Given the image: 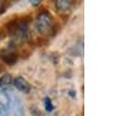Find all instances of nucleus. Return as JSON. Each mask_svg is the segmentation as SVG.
<instances>
[{
  "label": "nucleus",
  "mask_w": 129,
  "mask_h": 116,
  "mask_svg": "<svg viewBox=\"0 0 129 116\" xmlns=\"http://www.w3.org/2000/svg\"><path fill=\"white\" fill-rule=\"evenodd\" d=\"M52 25H53V18L48 11H42L38 15L36 19V29L41 35L47 36L51 35Z\"/></svg>",
  "instance_id": "nucleus-1"
},
{
  "label": "nucleus",
  "mask_w": 129,
  "mask_h": 116,
  "mask_svg": "<svg viewBox=\"0 0 129 116\" xmlns=\"http://www.w3.org/2000/svg\"><path fill=\"white\" fill-rule=\"evenodd\" d=\"M13 83L15 87L19 91L22 92V93H29L31 90V86L30 84L26 81V79L22 77H16L13 80Z\"/></svg>",
  "instance_id": "nucleus-2"
},
{
  "label": "nucleus",
  "mask_w": 129,
  "mask_h": 116,
  "mask_svg": "<svg viewBox=\"0 0 129 116\" xmlns=\"http://www.w3.org/2000/svg\"><path fill=\"white\" fill-rule=\"evenodd\" d=\"M76 0H55V7L57 11L66 12L75 5Z\"/></svg>",
  "instance_id": "nucleus-3"
},
{
  "label": "nucleus",
  "mask_w": 129,
  "mask_h": 116,
  "mask_svg": "<svg viewBox=\"0 0 129 116\" xmlns=\"http://www.w3.org/2000/svg\"><path fill=\"white\" fill-rule=\"evenodd\" d=\"M5 31L11 36H15V34L17 33L18 29H19V20L18 19H12L10 20L6 25H5Z\"/></svg>",
  "instance_id": "nucleus-4"
},
{
  "label": "nucleus",
  "mask_w": 129,
  "mask_h": 116,
  "mask_svg": "<svg viewBox=\"0 0 129 116\" xmlns=\"http://www.w3.org/2000/svg\"><path fill=\"white\" fill-rule=\"evenodd\" d=\"M18 59H19V55H18L17 52H9V53H6V54L2 55V60L7 65H10V66L16 64Z\"/></svg>",
  "instance_id": "nucleus-5"
},
{
  "label": "nucleus",
  "mask_w": 129,
  "mask_h": 116,
  "mask_svg": "<svg viewBox=\"0 0 129 116\" xmlns=\"http://www.w3.org/2000/svg\"><path fill=\"white\" fill-rule=\"evenodd\" d=\"M12 82H13V78L11 77V75L5 74V75H3L2 77H0V88L7 86V85H9Z\"/></svg>",
  "instance_id": "nucleus-6"
},
{
  "label": "nucleus",
  "mask_w": 129,
  "mask_h": 116,
  "mask_svg": "<svg viewBox=\"0 0 129 116\" xmlns=\"http://www.w3.org/2000/svg\"><path fill=\"white\" fill-rule=\"evenodd\" d=\"M45 108H46V110L49 111V112L53 109V105H52V101H51V99L48 98V97L45 99Z\"/></svg>",
  "instance_id": "nucleus-7"
},
{
  "label": "nucleus",
  "mask_w": 129,
  "mask_h": 116,
  "mask_svg": "<svg viewBox=\"0 0 129 116\" xmlns=\"http://www.w3.org/2000/svg\"><path fill=\"white\" fill-rule=\"evenodd\" d=\"M43 0H29V2H30V4L32 5L33 7H37L39 6L40 4H41V2H42Z\"/></svg>",
  "instance_id": "nucleus-8"
},
{
  "label": "nucleus",
  "mask_w": 129,
  "mask_h": 116,
  "mask_svg": "<svg viewBox=\"0 0 129 116\" xmlns=\"http://www.w3.org/2000/svg\"><path fill=\"white\" fill-rule=\"evenodd\" d=\"M6 36H7V33H6V31H5V29H3V28L0 27V40L5 39Z\"/></svg>",
  "instance_id": "nucleus-9"
},
{
  "label": "nucleus",
  "mask_w": 129,
  "mask_h": 116,
  "mask_svg": "<svg viewBox=\"0 0 129 116\" xmlns=\"http://www.w3.org/2000/svg\"><path fill=\"white\" fill-rule=\"evenodd\" d=\"M6 9H7V7H1V8H0V15L5 13V12H6Z\"/></svg>",
  "instance_id": "nucleus-10"
},
{
  "label": "nucleus",
  "mask_w": 129,
  "mask_h": 116,
  "mask_svg": "<svg viewBox=\"0 0 129 116\" xmlns=\"http://www.w3.org/2000/svg\"><path fill=\"white\" fill-rule=\"evenodd\" d=\"M3 4H4V0H0V8L1 7H5Z\"/></svg>",
  "instance_id": "nucleus-11"
}]
</instances>
